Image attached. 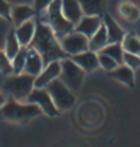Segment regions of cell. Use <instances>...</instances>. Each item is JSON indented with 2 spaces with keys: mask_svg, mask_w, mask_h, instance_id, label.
Returning a JSON list of instances; mask_svg holds the SVG:
<instances>
[{
  "mask_svg": "<svg viewBox=\"0 0 140 147\" xmlns=\"http://www.w3.org/2000/svg\"><path fill=\"white\" fill-rule=\"evenodd\" d=\"M29 47L35 48L41 54V57L43 58L44 65L49 64L50 61L63 60L69 57L63 50L58 37L54 34L53 30L39 20H37L36 33Z\"/></svg>",
  "mask_w": 140,
  "mask_h": 147,
  "instance_id": "cell-1",
  "label": "cell"
},
{
  "mask_svg": "<svg viewBox=\"0 0 140 147\" xmlns=\"http://www.w3.org/2000/svg\"><path fill=\"white\" fill-rule=\"evenodd\" d=\"M37 20L48 25L53 30L54 34L58 39L63 38L70 32H73L75 26L68 21L62 12V0H54L50 3L39 15H37Z\"/></svg>",
  "mask_w": 140,
  "mask_h": 147,
  "instance_id": "cell-2",
  "label": "cell"
},
{
  "mask_svg": "<svg viewBox=\"0 0 140 147\" xmlns=\"http://www.w3.org/2000/svg\"><path fill=\"white\" fill-rule=\"evenodd\" d=\"M0 113L3 118L10 121H27L41 115L43 112L35 103H22L21 100H17L10 96V98L6 99V103L0 108Z\"/></svg>",
  "mask_w": 140,
  "mask_h": 147,
  "instance_id": "cell-3",
  "label": "cell"
},
{
  "mask_svg": "<svg viewBox=\"0 0 140 147\" xmlns=\"http://www.w3.org/2000/svg\"><path fill=\"white\" fill-rule=\"evenodd\" d=\"M35 76L26 72L11 74L5 81V91L10 93L11 97L17 100H26L32 90L35 88Z\"/></svg>",
  "mask_w": 140,
  "mask_h": 147,
  "instance_id": "cell-4",
  "label": "cell"
},
{
  "mask_svg": "<svg viewBox=\"0 0 140 147\" xmlns=\"http://www.w3.org/2000/svg\"><path fill=\"white\" fill-rule=\"evenodd\" d=\"M46 88L49 92L50 97H52L55 107L58 108L59 112L69 110L70 108L74 107V104L76 102L75 94L59 77L53 80Z\"/></svg>",
  "mask_w": 140,
  "mask_h": 147,
  "instance_id": "cell-5",
  "label": "cell"
},
{
  "mask_svg": "<svg viewBox=\"0 0 140 147\" xmlns=\"http://www.w3.org/2000/svg\"><path fill=\"white\" fill-rule=\"evenodd\" d=\"M62 64V71H60L59 79L62 80L65 85H67L74 93L80 91L81 85L85 79L86 72L77 65L76 63H74L69 57L60 60Z\"/></svg>",
  "mask_w": 140,
  "mask_h": 147,
  "instance_id": "cell-6",
  "label": "cell"
},
{
  "mask_svg": "<svg viewBox=\"0 0 140 147\" xmlns=\"http://www.w3.org/2000/svg\"><path fill=\"white\" fill-rule=\"evenodd\" d=\"M26 102L37 104L42 109L43 114H46V115H48L50 118L58 117L59 113H60L58 110V108L55 107L53 99L50 97L49 92L47 91L46 87H43V88H37V87H35L30 93V96L27 97Z\"/></svg>",
  "mask_w": 140,
  "mask_h": 147,
  "instance_id": "cell-7",
  "label": "cell"
},
{
  "mask_svg": "<svg viewBox=\"0 0 140 147\" xmlns=\"http://www.w3.org/2000/svg\"><path fill=\"white\" fill-rule=\"evenodd\" d=\"M60 45L69 57L88 50V38L82 33L73 31L59 39Z\"/></svg>",
  "mask_w": 140,
  "mask_h": 147,
  "instance_id": "cell-8",
  "label": "cell"
},
{
  "mask_svg": "<svg viewBox=\"0 0 140 147\" xmlns=\"http://www.w3.org/2000/svg\"><path fill=\"white\" fill-rule=\"evenodd\" d=\"M60 71H62L60 60H54V61H50L49 64H47V65H44L43 70L41 71L39 75L36 76L35 87H37V88L47 87L53 80L58 79L60 75Z\"/></svg>",
  "mask_w": 140,
  "mask_h": 147,
  "instance_id": "cell-9",
  "label": "cell"
},
{
  "mask_svg": "<svg viewBox=\"0 0 140 147\" xmlns=\"http://www.w3.org/2000/svg\"><path fill=\"white\" fill-rule=\"evenodd\" d=\"M74 63H76L85 72H93L100 67L99 63V53L92 52V50H86V52L74 54L69 57Z\"/></svg>",
  "mask_w": 140,
  "mask_h": 147,
  "instance_id": "cell-10",
  "label": "cell"
},
{
  "mask_svg": "<svg viewBox=\"0 0 140 147\" xmlns=\"http://www.w3.org/2000/svg\"><path fill=\"white\" fill-rule=\"evenodd\" d=\"M43 67H44V63H43V58L41 57V54L35 48L27 47V58H26V64H25L23 72L30 74V75L36 77L41 74Z\"/></svg>",
  "mask_w": 140,
  "mask_h": 147,
  "instance_id": "cell-11",
  "label": "cell"
},
{
  "mask_svg": "<svg viewBox=\"0 0 140 147\" xmlns=\"http://www.w3.org/2000/svg\"><path fill=\"white\" fill-rule=\"evenodd\" d=\"M36 27H37V20L33 17L15 28V34L21 47H29L36 33Z\"/></svg>",
  "mask_w": 140,
  "mask_h": 147,
  "instance_id": "cell-12",
  "label": "cell"
},
{
  "mask_svg": "<svg viewBox=\"0 0 140 147\" xmlns=\"http://www.w3.org/2000/svg\"><path fill=\"white\" fill-rule=\"evenodd\" d=\"M102 25V16H85L84 15L82 18L79 21V24L75 25L74 31L82 33L86 36L88 39L96 33V31L100 28Z\"/></svg>",
  "mask_w": 140,
  "mask_h": 147,
  "instance_id": "cell-13",
  "label": "cell"
},
{
  "mask_svg": "<svg viewBox=\"0 0 140 147\" xmlns=\"http://www.w3.org/2000/svg\"><path fill=\"white\" fill-rule=\"evenodd\" d=\"M36 15L37 13L35 7L27 5V4H16V5H12L11 7V20H12V25L15 27L36 17Z\"/></svg>",
  "mask_w": 140,
  "mask_h": 147,
  "instance_id": "cell-14",
  "label": "cell"
},
{
  "mask_svg": "<svg viewBox=\"0 0 140 147\" xmlns=\"http://www.w3.org/2000/svg\"><path fill=\"white\" fill-rule=\"evenodd\" d=\"M102 22L105 24L107 34H108V44L109 43H122V40L125 36V32L118 25V22L111 15H108V13H105L102 16Z\"/></svg>",
  "mask_w": 140,
  "mask_h": 147,
  "instance_id": "cell-15",
  "label": "cell"
},
{
  "mask_svg": "<svg viewBox=\"0 0 140 147\" xmlns=\"http://www.w3.org/2000/svg\"><path fill=\"white\" fill-rule=\"evenodd\" d=\"M62 12L74 26L77 25L84 16L80 3L77 0H62Z\"/></svg>",
  "mask_w": 140,
  "mask_h": 147,
  "instance_id": "cell-16",
  "label": "cell"
},
{
  "mask_svg": "<svg viewBox=\"0 0 140 147\" xmlns=\"http://www.w3.org/2000/svg\"><path fill=\"white\" fill-rule=\"evenodd\" d=\"M108 76L114 79L117 81L122 82L125 86L130 87V88H134L135 87V74L134 70L130 69L129 66H127L125 64H120V65L117 66L114 70H112L108 72Z\"/></svg>",
  "mask_w": 140,
  "mask_h": 147,
  "instance_id": "cell-17",
  "label": "cell"
},
{
  "mask_svg": "<svg viewBox=\"0 0 140 147\" xmlns=\"http://www.w3.org/2000/svg\"><path fill=\"white\" fill-rule=\"evenodd\" d=\"M85 16H103L106 13L107 0H77Z\"/></svg>",
  "mask_w": 140,
  "mask_h": 147,
  "instance_id": "cell-18",
  "label": "cell"
},
{
  "mask_svg": "<svg viewBox=\"0 0 140 147\" xmlns=\"http://www.w3.org/2000/svg\"><path fill=\"white\" fill-rule=\"evenodd\" d=\"M118 13L128 22H135L140 18V9L130 0H123L118 4Z\"/></svg>",
  "mask_w": 140,
  "mask_h": 147,
  "instance_id": "cell-19",
  "label": "cell"
},
{
  "mask_svg": "<svg viewBox=\"0 0 140 147\" xmlns=\"http://www.w3.org/2000/svg\"><path fill=\"white\" fill-rule=\"evenodd\" d=\"M107 44H108V34H107V30H106L105 24L102 22L100 28L96 31V33L88 39V49L92 50V52L99 53Z\"/></svg>",
  "mask_w": 140,
  "mask_h": 147,
  "instance_id": "cell-20",
  "label": "cell"
},
{
  "mask_svg": "<svg viewBox=\"0 0 140 147\" xmlns=\"http://www.w3.org/2000/svg\"><path fill=\"white\" fill-rule=\"evenodd\" d=\"M20 49H21V45H20V42H18L16 34H15V30H11L6 36L5 49H4V52L7 55V58L10 59V60H12V59L16 57V54L20 52Z\"/></svg>",
  "mask_w": 140,
  "mask_h": 147,
  "instance_id": "cell-21",
  "label": "cell"
},
{
  "mask_svg": "<svg viewBox=\"0 0 140 147\" xmlns=\"http://www.w3.org/2000/svg\"><path fill=\"white\" fill-rule=\"evenodd\" d=\"M122 45H123L124 52L132 53L140 57V38L134 32L125 33L124 38L122 40Z\"/></svg>",
  "mask_w": 140,
  "mask_h": 147,
  "instance_id": "cell-22",
  "label": "cell"
},
{
  "mask_svg": "<svg viewBox=\"0 0 140 147\" xmlns=\"http://www.w3.org/2000/svg\"><path fill=\"white\" fill-rule=\"evenodd\" d=\"M99 53H103L109 55L111 58H113L114 60L117 61L120 65L123 64V54H124V49H123V45L122 43H109L107 44L106 47L101 50Z\"/></svg>",
  "mask_w": 140,
  "mask_h": 147,
  "instance_id": "cell-23",
  "label": "cell"
},
{
  "mask_svg": "<svg viewBox=\"0 0 140 147\" xmlns=\"http://www.w3.org/2000/svg\"><path fill=\"white\" fill-rule=\"evenodd\" d=\"M26 58H27V47H21L20 52H18L16 54V57L11 60L14 74H21V72H23L25 64H26Z\"/></svg>",
  "mask_w": 140,
  "mask_h": 147,
  "instance_id": "cell-24",
  "label": "cell"
},
{
  "mask_svg": "<svg viewBox=\"0 0 140 147\" xmlns=\"http://www.w3.org/2000/svg\"><path fill=\"white\" fill-rule=\"evenodd\" d=\"M99 63H100V66L103 69V70H106L107 72L114 70V69L119 65L113 58H111L109 55L103 54V53H99Z\"/></svg>",
  "mask_w": 140,
  "mask_h": 147,
  "instance_id": "cell-25",
  "label": "cell"
},
{
  "mask_svg": "<svg viewBox=\"0 0 140 147\" xmlns=\"http://www.w3.org/2000/svg\"><path fill=\"white\" fill-rule=\"evenodd\" d=\"M0 72L4 74V75H11V74H14L11 60L7 58V55L5 54L4 50H0Z\"/></svg>",
  "mask_w": 140,
  "mask_h": 147,
  "instance_id": "cell-26",
  "label": "cell"
},
{
  "mask_svg": "<svg viewBox=\"0 0 140 147\" xmlns=\"http://www.w3.org/2000/svg\"><path fill=\"white\" fill-rule=\"evenodd\" d=\"M123 64H125L127 66H129L130 69H135L140 67V57L132 53H128V52H124L123 54Z\"/></svg>",
  "mask_w": 140,
  "mask_h": 147,
  "instance_id": "cell-27",
  "label": "cell"
},
{
  "mask_svg": "<svg viewBox=\"0 0 140 147\" xmlns=\"http://www.w3.org/2000/svg\"><path fill=\"white\" fill-rule=\"evenodd\" d=\"M11 7L12 5L7 0H0V17L12 24L11 20Z\"/></svg>",
  "mask_w": 140,
  "mask_h": 147,
  "instance_id": "cell-28",
  "label": "cell"
},
{
  "mask_svg": "<svg viewBox=\"0 0 140 147\" xmlns=\"http://www.w3.org/2000/svg\"><path fill=\"white\" fill-rule=\"evenodd\" d=\"M53 1H54V0H35L33 7H35V10H36V13H37V15H39V13L43 11L50 3H53Z\"/></svg>",
  "mask_w": 140,
  "mask_h": 147,
  "instance_id": "cell-29",
  "label": "cell"
},
{
  "mask_svg": "<svg viewBox=\"0 0 140 147\" xmlns=\"http://www.w3.org/2000/svg\"><path fill=\"white\" fill-rule=\"evenodd\" d=\"M5 103H6V97H5V94H4L3 92L0 91V108H1Z\"/></svg>",
  "mask_w": 140,
  "mask_h": 147,
  "instance_id": "cell-30",
  "label": "cell"
}]
</instances>
